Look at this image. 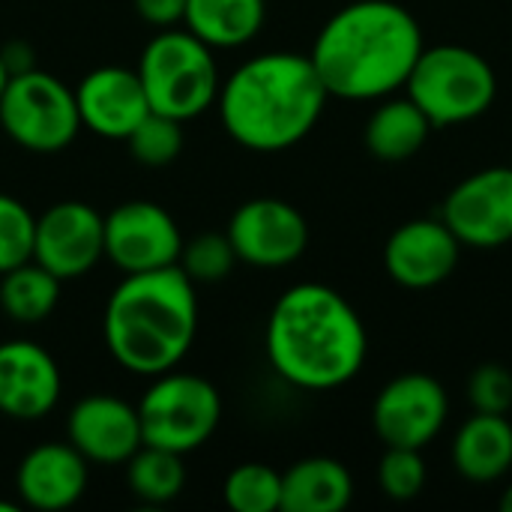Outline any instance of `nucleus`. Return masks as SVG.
<instances>
[{
	"instance_id": "obj_1",
	"label": "nucleus",
	"mask_w": 512,
	"mask_h": 512,
	"mask_svg": "<svg viewBox=\"0 0 512 512\" xmlns=\"http://www.w3.org/2000/svg\"><path fill=\"white\" fill-rule=\"evenodd\" d=\"M423 48L420 21L405 6L357 0L321 27L309 60L330 96L363 102L405 87Z\"/></svg>"
},
{
	"instance_id": "obj_2",
	"label": "nucleus",
	"mask_w": 512,
	"mask_h": 512,
	"mask_svg": "<svg viewBox=\"0 0 512 512\" xmlns=\"http://www.w3.org/2000/svg\"><path fill=\"white\" fill-rule=\"evenodd\" d=\"M267 360L279 378L300 390H336L366 363V327L354 306L321 282L288 288L264 330Z\"/></svg>"
},
{
	"instance_id": "obj_3",
	"label": "nucleus",
	"mask_w": 512,
	"mask_h": 512,
	"mask_svg": "<svg viewBox=\"0 0 512 512\" xmlns=\"http://www.w3.org/2000/svg\"><path fill=\"white\" fill-rule=\"evenodd\" d=\"M324 90L312 60L294 51H270L240 63L219 84L225 132L246 150L279 153L303 141L324 114Z\"/></svg>"
},
{
	"instance_id": "obj_4",
	"label": "nucleus",
	"mask_w": 512,
	"mask_h": 512,
	"mask_svg": "<svg viewBox=\"0 0 512 512\" xmlns=\"http://www.w3.org/2000/svg\"><path fill=\"white\" fill-rule=\"evenodd\" d=\"M108 354L120 369L156 378L177 369L198 336L195 282L177 267L126 273L102 315Z\"/></svg>"
},
{
	"instance_id": "obj_5",
	"label": "nucleus",
	"mask_w": 512,
	"mask_h": 512,
	"mask_svg": "<svg viewBox=\"0 0 512 512\" xmlns=\"http://www.w3.org/2000/svg\"><path fill=\"white\" fill-rule=\"evenodd\" d=\"M135 72L150 111L183 123L213 108L222 84L213 48L189 30L174 27H165L144 45Z\"/></svg>"
},
{
	"instance_id": "obj_6",
	"label": "nucleus",
	"mask_w": 512,
	"mask_h": 512,
	"mask_svg": "<svg viewBox=\"0 0 512 512\" xmlns=\"http://www.w3.org/2000/svg\"><path fill=\"white\" fill-rule=\"evenodd\" d=\"M405 90L438 129L486 114L498 96V78L483 54L465 45H435L423 48Z\"/></svg>"
},
{
	"instance_id": "obj_7",
	"label": "nucleus",
	"mask_w": 512,
	"mask_h": 512,
	"mask_svg": "<svg viewBox=\"0 0 512 512\" xmlns=\"http://www.w3.org/2000/svg\"><path fill=\"white\" fill-rule=\"evenodd\" d=\"M135 408L144 444L180 456L204 447L222 420L219 390L207 378L177 369L156 375Z\"/></svg>"
},
{
	"instance_id": "obj_8",
	"label": "nucleus",
	"mask_w": 512,
	"mask_h": 512,
	"mask_svg": "<svg viewBox=\"0 0 512 512\" xmlns=\"http://www.w3.org/2000/svg\"><path fill=\"white\" fill-rule=\"evenodd\" d=\"M0 126L30 153H60L81 132L75 90L42 69L15 72L0 96Z\"/></svg>"
},
{
	"instance_id": "obj_9",
	"label": "nucleus",
	"mask_w": 512,
	"mask_h": 512,
	"mask_svg": "<svg viewBox=\"0 0 512 512\" xmlns=\"http://www.w3.org/2000/svg\"><path fill=\"white\" fill-rule=\"evenodd\" d=\"M105 258V216L87 201H57L33 228V261L60 282L87 276Z\"/></svg>"
},
{
	"instance_id": "obj_10",
	"label": "nucleus",
	"mask_w": 512,
	"mask_h": 512,
	"mask_svg": "<svg viewBox=\"0 0 512 512\" xmlns=\"http://www.w3.org/2000/svg\"><path fill=\"white\" fill-rule=\"evenodd\" d=\"M180 249L183 234L156 201H126L105 216V258L123 276L171 267Z\"/></svg>"
},
{
	"instance_id": "obj_11",
	"label": "nucleus",
	"mask_w": 512,
	"mask_h": 512,
	"mask_svg": "<svg viewBox=\"0 0 512 512\" xmlns=\"http://www.w3.org/2000/svg\"><path fill=\"white\" fill-rule=\"evenodd\" d=\"M450 399L447 390L420 372L393 378L375 399L372 423L387 447L423 450L429 447L447 423Z\"/></svg>"
},
{
	"instance_id": "obj_12",
	"label": "nucleus",
	"mask_w": 512,
	"mask_h": 512,
	"mask_svg": "<svg viewBox=\"0 0 512 512\" xmlns=\"http://www.w3.org/2000/svg\"><path fill=\"white\" fill-rule=\"evenodd\" d=\"M441 219L471 249H498L512 240V165L465 177L444 201Z\"/></svg>"
},
{
	"instance_id": "obj_13",
	"label": "nucleus",
	"mask_w": 512,
	"mask_h": 512,
	"mask_svg": "<svg viewBox=\"0 0 512 512\" xmlns=\"http://www.w3.org/2000/svg\"><path fill=\"white\" fill-rule=\"evenodd\" d=\"M225 234L237 261L270 270L294 264L309 246V225L303 213L282 198H252L240 204Z\"/></svg>"
},
{
	"instance_id": "obj_14",
	"label": "nucleus",
	"mask_w": 512,
	"mask_h": 512,
	"mask_svg": "<svg viewBox=\"0 0 512 512\" xmlns=\"http://www.w3.org/2000/svg\"><path fill=\"white\" fill-rule=\"evenodd\" d=\"M66 441L90 465H126L144 444L138 408L111 393L84 396L66 417Z\"/></svg>"
},
{
	"instance_id": "obj_15",
	"label": "nucleus",
	"mask_w": 512,
	"mask_h": 512,
	"mask_svg": "<svg viewBox=\"0 0 512 512\" xmlns=\"http://www.w3.org/2000/svg\"><path fill=\"white\" fill-rule=\"evenodd\" d=\"M462 243L444 219H411L384 246L387 276L402 288H435L453 276Z\"/></svg>"
},
{
	"instance_id": "obj_16",
	"label": "nucleus",
	"mask_w": 512,
	"mask_h": 512,
	"mask_svg": "<svg viewBox=\"0 0 512 512\" xmlns=\"http://www.w3.org/2000/svg\"><path fill=\"white\" fill-rule=\"evenodd\" d=\"M63 378L57 360L30 339L0 345V414L9 420H42L60 402Z\"/></svg>"
},
{
	"instance_id": "obj_17",
	"label": "nucleus",
	"mask_w": 512,
	"mask_h": 512,
	"mask_svg": "<svg viewBox=\"0 0 512 512\" xmlns=\"http://www.w3.org/2000/svg\"><path fill=\"white\" fill-rule=\"evenodd\" d=\"M75 105L81 126L108 141H126L150 114L138 72L123 66H99L87 72L75 87Z\"/></svg>"
},
{
	"instance_id": "obj_18",
	"label": "nucleus",
	"mask_w": 512,
	"mask_h": 512,
	"mask_svg": "<svg viewBox=\"0 0 512 512\" xmlns=\"http://www.w3.org/2000/svg\"><path fill=\"white\" fill-rule=\"evenodd\" d=\"M87 465L90 462L69 441L39 444L18 462L15 492L30 510H69L87 492Z\"/></svg>"
},
{
	"instance_id": "obj_19",
	"label": "nucleus",
	"mask_w": 512,
	"mask_h": 512,
	"mask_svg": "<svg viewBox=\"0 0 512 512\" xmlns=\"http://www.w3.org/2000/svg\"><path fill=\"white\" fill-rule=\"evenodd\" d=\"M453 465L471 483H495L512 468L507 414H474L453 441Z\"/></svg>"
},
{
	"instance_id": "obj_20",
	"label": "nucleus",
	"mask_w": 512,
	"mask_h": 512,
	"mask_svg": "<svg viewBox=\"0 0 512 512\" xmlns=\"http://www.w3.org/2000/svg\"><path fill=\"white\" fill-rule=\"evenodd\" d=\"M354 498V480L348 468L327 456L294 462L282 474V510L285 512H339Z\"/></svg>"
},
{
	"instance_id": "obj_21",
	"label": "nucleus",
	"mask_w": 512,
	"mask_h": 512,
	"mask_svg": "<svg viewBox=\"0 0 512 512\" xmlns=\"http://www.w3.org/2000/svg\"><path fill=\"white\" fill-rule=\"evenodd\" d=\"M267 18V0H186L183 24L210 48L252 42Z\"/></svg>"
},
{
	"instance_id": "obj_22",
	"label": "nucleus",
	"mask_w": 512,
	"mask_h": 512,
	"mask_svg": "<svg viewBox=\"0 0 512 512\" xmlns=\"http://www.w3.org/2000/svg\"><path fill=\"white\" fill-rule=\"evenodd\" d=\"M432 120L417 108V102L405 99H387L372 111L366 120V150L381 162H405L414 153L423 150L432 132Z\"/></svg>"
},
{
	"instance_id": "obj_23",
	"label": "nucleus",
	"mask_w": 512,
	"mask_h": 512,
	"mask_svg": "<svg viewBox=\"0 0 512 512\" xmlns=\"http://www.w3.org/2000/svg\"><path fill=\"white\" fill-rule=\"evenodd\" d=\"M60 279L33 258L0 273V309L15 324H39L60 303Z\"/></svg>"
},
{
	"instance_id": "obj_24",
	"label": "nucleus",
	"mask_w": 512,
	"mask_h": 512,
	"mask_svg": "<svg viewBox=\"0 0 512 512\" xmlns=\"http://www.w3.org/2000/svg\"><path fill=\"white\" fill-rule=\"evenodd\" d=\"M126 483H129V492L147 507L171 504L180 498L186 486L183 456L162 450V447L141 444L138 453L126 462Z\"/></svg>"
},
{
	"instance_id": "obj_25",
	"label": "nucleus",
	"mask_w": 512,
	"mask_h": 512,
	"mask_svg": "<svg viewBox=\"0 0 512 512\" xmlns=\"http://www.w3.org/2000/svg\"><path fill=\"white\" fill-rule=\"evenodd\" d=\"M225 504L234 512L282 510V474L261 462H246L234 468L222 486Z\"/></svg>"
},
{
	"instance_id": "obj_26",
	"label": "nucleus",
	"mask_w": 512,
	"mask_h": 512,
	"mask_svg": "<svg viewBox=\"0 0 512 512\" xmlns=\"http://www.w3.org/2000/svg\"><path fill=\"white\" fill-rule=\"evenodd\" d=\"M135 162L147 168H162L183 153V120L150 111L126 138Z\"/></svg>"
},
{
	"instance_id": "obj_27",
	"label": "nucleus",
	"mask_w": 512,
	"mask_h": 512,
	"mask_svg": "<svg viewBox=\"0 0 512 512\" xmlns=\"http://www.w3.org/2000/svg\"><path fill=\"white\" fill-rule=\"evenodd\" d=\"M237 264V252L228 234H198L189 243L183 240L177 267L198 285V282H222L231 276Z\"/></svg>"
},
{
	"instance_id": "obj_28",
	"label": "nucleus",
	"mask_w": 512,
	"mask_h": 512,
	"mask_svg": "<svg viewBox=\"0 0 512 512\" xmlns=\"http://www.w3.org/2000/svg\"><path fill=\"white\" fill-rule=\"evenodd\" d=\"M36 216L12 195L0 192V273L33 258Z\"/></svg>"
},
{
	"instance_id": "obj_29",
	"label": "nucleus",
	"mask_w": 512,
	"mask_h": 512,
	"mask_svg": "<svg viewBox=\"0 0 512 512\" xmlns=\"http://www.w3.org/2000/svg\"><path fill=\"white\" fill-rule=\"evenodd\" d=\"M381 492L393 501H411L426 486V462L420 450L408 447H387L381 468H378Z\"/></svg>"
},
{
	"instance_id": "obj_30",
	"label": "nucleus",
	"mask_w": 512,
	"mask_h": 512,
	"mask_svg": "<svg viewBox=\"0 0 512 512\" xmlns=\"http://www.w3.org/2000/svg\"><path fill=\"white\" fill-rule=\"evenodd\" d=\"M468 399L477 414H507L512 408V372L486 363L468 378Z\"/></svg>"
},
{
	"instance_id": "obj_31",
	"label": "nucleus",
	"mask_w": 512,
	"mask_h": 512,
	"mask_svg": "<svg viewBox=\"0 0 512 512\" xmlns=\"http://www.w3.org/2000/svg\"><path fill=\"white\" fill-rule=\"evenodd\" d=\"M135 12L141 21L153 27H174L186 15V0H135Z\"/></svg>"
},
{
	"instance_id": "obj_32",
	"label": "nucleus",
	"mask_w": 512,
	"mask_h": 512,
	"mask_svg": "<svg viewBox=\"0 0 512 512\" xmlns=\"http://www.w3.org/2000/svg\"><path fill=\"white\" fill-rule=\"evenodd\" d=\"M6 81H9V69H6V63H3V57H0V96H3V90H6Z\"/></svg>"
},
{
	"instance_id": "obj_33",
	"label": "nucleus",
	"mask_w": 512,
	"mask_h": 512,
	"mask_svg": "<svg viewBox=\"0 0 512 512\" xmlns=\"http://www.w3.org/2000/svg\"><path fill=\"white\" fill-rule=\"evenodd\" d=\"M501 510L512 512V486L504 492V498H501Z\"/></svg>"
}]
</instances>
